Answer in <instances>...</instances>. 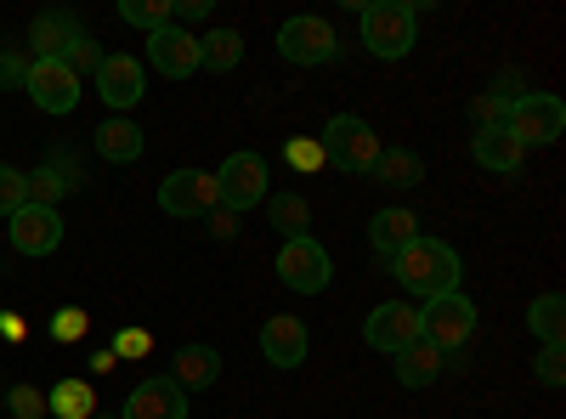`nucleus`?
<instances>
[{
  "mask_svg": "<svg viewBox=\"0 0 566 419\" xmlns=\"http://www.w3.org/2000/svg\"><path fill=\"white\" fill-rule=\"evenodd\" d=\"M391 277L402 290H413L419 301H431V295H453L459 290V250L453 244H442V239H419L413 244H402L397 255H391Z\"/></svg>",
  "mask_w": 566,
  "mask_h": 419,
  "instance_id": "obj_1",
  "label": "nucleus"
},
{
  "mask_svg": "<svg viewBox=\"0 0 566 419\" xmlns=\"http://www.w3.org/2000/svg\"><path fill=\"white\" fill-rule=\"evenodd\" d=\"M317 148H323V165H335L340 176H374V165H380V136H374V125L368 119H357V114H335L323 125V136H317Z\"/></svg>",
  "mask_w": 566,
  "mask_h": 419,
  "instance_id": "obj_2",
  "label": "nucleus"
},
{
  "mask_svg": "<svg viewBox=\"0 0 566 419\" xmlns=\"http://www.w3.org/2000/svg\"><path fill=\"white\" fill-rule=\"evenodd\" d=\"M363 45L374 57H408L413 52V12L408 0H363Z\"/></svg>",
  "mask_w": 566,
  "mask_h": 419,
  "instance_id": "obj_3",
  "label": "nucleus"
},
{
  "mask_svg": "<svg viewBox=\"0 0 566 419\" xmlns=\"http://www.w3.org/2000/svg\"><path fill=\"white\" fill-rule=\"evenodd\" d=\"M504 130L522 148H549V143H560V130H566V103L549 97V91H527V97L510 103V125Z\"/></svg>",
  "mask_w": 566,
  "mask_h": 419,
  "instance_id": "obj_4",
  "label": "nucleus"
},
{
  "mask_svg": "<svg viewBox=\"0 0 566 419\" xmlns=\"http://www.w3.org/2000/svg\"><path fill=\"white\" fill-rule=\"evenodd\" d=\"M419 323H424V341L448 357V352H459L470 335H476V306H470L459 290L453 295H431L419 306Z\"/></svg>",
  "mask_w": 566,
  "mask_h": 419,
  "instance_id": "obj_5",
  "label": "nucleus"
},
{
  "mask_svg": "<svg viewBox=\"0 0 566 419\" xmlns=\"http://www.w3.org/2000/svg\"><path fill=\"white\" fill-rule=\"evenodd\" d=\"M277 277H283V290H295V295H323L328 277H335V261H328V250L317 239H290L277 250Z\"/></svg>",
  "mask_w": 566,
  "mask_h": 419,
  "instance_id": "obj_6",
  "label": "nucleus"
},
{
  "mask_svg": "<svg viewBox=\"0 0 566 419\" xmlns=\"http://www.w3.org/2000/svg\"><path fill=\"white\" fill-rule=\"evenodd\" d=\"M216 199H221V210H255V205H266V159L261 154H232L221 170H216Z\"/></svg>",
  "mask_w": 566,
  "mask_h": 419,
  "instance_id": "obj_7",
  "label": "nucleus"
},
{
  "mask_svg": "<svg viewBox=\"0 0 566 419\" xmlns=\"http://www.w3.org/2000/svg\"><path fill=\"white\" fill-rule=\"evenodd\" d=\"M335 52H340V40H335V29H328L323 18H290L277 29V57L283 63L317 69V63H335Z\"/></svg>",
  "mask_w": 566,
  "mask_h": 419,
  "instance_id": "obj_8",
  "label": "nucleus"
},
{
  "mask_svg": "<svg viewBox=\"0 0 566 419\" xmlns=\"http://www.w3.org/2000/svg\"><path fill=\"white\" fill-rule=\"evenodd\" d=\"M363 341H368L374 352H386V357H397L402 346L424 341L419 306H408V301H386V306H374V312H368V323H363Z\"/></svg>",
  "mask_w": 566,
  "mask_h": 419,
  "instance_id": "obj_9",
  "label": "nucleus"
},
{
  "mask_svg": "<svg viewBox=\"0 0 566 419\" xmlns=\"http://www.w3.org/2000/svg\"><path fill=\"white\" fill-rule=\"evenodd\" d=\"M23 91L34 97L40 114H74V108H80V80H74L57 57H29Z\"/></svg>",
  "mask_w": 566,
  "mask_h": 419,
  "instance_id": "obj_10",
  "label": "nucleus"
},
{
  "mask_svg": "<svg viewBox=\"0 0 566 419\" xmlns=\"http://www.w3.org/2000/svg\"><path fill=\"white\" fill-rule=\"evenodd\" d=\"M221 199H216V176L210 170H170L165 181H159V210L165 216H210Z\"/></svg>",
  "mask_w": 566,
  "mask_h": 419,
  "instance_id": "obj_11",
  "label": "nucleus"
},
{
  "mask_svg": "<svg viewBox=\"0 0 566 419\" xmlns=\"http://www.w3.org/2000/svg\"><path fill=\"white\" fill-rule=\"evenodd\" d=\"M80 188H85V165L69 148H52V159L34 165V176H29V205L57 210V199L63 193H80Z\"/></svg>",
  "mask_w": 566,
  "mask_h": 419,
  "instance_id": "obj_12",
  "label": "nucleus"
},
{
  "mask_svg": "<svg viewBox=\"0 0 566 419\" xmlns=\"http://www.w3.org/2000/svg\"><path fill=\"white\" fill-rule=\"evenodd\" d=\"M7 221H12V250L18 255H52L63 244V216L45 210V205H23Z\"/></svg>",
  "mask_w": 566,
  "mask_h": 419,
  "instance_id": "obj_13",
  "label": "nucleus"
},
{
  "mask_svg": "<svg viewBox=\"0 0 566 419\" xmlns=\"http://www.w3.org/2000/svg\"><path fill=\"white\" fill-rule=\"evenodd\" d=\"M148 63L165 74V80H187V74H199V34H187L181 23L148 34Z\"/></svg>",
  "mask_w": 566,
  "mask_h": 419,
  "instance_id": "obj_14",
  "label": "nucleus"
},
{
  "mask_svg": "<svg viewBox=\"0 0 566 419\" xmlns=\"http://www.w3.org/2000/svg\"><path fill=\"white\" fill-rule=\"evenodd\" d=\"M306 323L301 317H290V312H272L266 323H261V357L272 363V368H301L306 363Z\"/></svg>",
  "mask_w": 566,
  "mask_h": 419,
  "instance_id": "obj_15",
  "label": "nucleus"
},
{
  "mask_svg": "<svg viewBox=\"0 0 566 419\" xmlns=\"http://www.w3.org/2000/svg\"><path fill=\"white\" fill-rule=\"evenodd\" d=\"M119 419H187V391L170 375H154V380H142L125 397V413Z\"/></svg>",
  "mask_w": 566,
  "mask_h": 419,
  "instance_id": "obj_16",
  "label": "nucleus"
},
{
  "mask_svg": "<svg viewBox=\"0 0 566 419\" xmlns=\"http://www.w3.org/2000/svg\"><path fill=\"white\" fill-rule=\"evenodd\" d=\"M91 80H97V91H103V103H108V108H119V114L142 103V63H136V57H125V52L103 57V69L91 74Z\"/></svg>",
  "mask_w": 566,
  "mask_h": 419,
  "instance_id": "obj_17",
  "label": "nucleus"
},
{
  "mask_svg": "<svg viewBox=\"0 0 566 419\" xmlns=\"http://www.w3.org/2000/svg\"><path fill=\"white\" fill-rule=\"evenodd\" d=\"M419 239V216L413 210H380V216H374L368 221V244H374V255H380V266L391 272V255L402 250V244H413Z\"/></svg>",
  "mask_w": 566,
  "mask_h": 419,
  "instance_id": "obj_18",
  "label": "nucleus"
},
{
  "mask_svg": "<svg viewBox=\"0 0 566 419\" xmlns=\"http://www.w3.org/2000/svg\"><path fill=\"white\" fill-rule=\"evenodd\" d=\"M470 159H476L482 170H493V176H515L522 159H527V148L515 143L510 130H476L470 136Z\"/></svg>",
  "mask_w": 566,
  "mask_h": 419,
  "instance_id": "obj_19",
  "label": "nucleus"
},
{
  "mask_svg": "<svg viewBox=\"0 0 566 419\" xmlns=\"http://www.w3.org/2000/svg\"><path fill=\"white\" fill-rule=\"evenodd\" d=\"M170 380H176L181 391L216 386V380H221V352H216V346H181V352L170 357Z\"/></svg>",
  "mask_w": 566,
  "mask_h": 419,
  "instance_id": "obj_20",
  "label": "nucleus"
},
{
  "mask_svg": "<svg viewBox=\"0 0 566 419\" xmlns=\"http://www.w3.org/2000/svg\"><path fill=\"white\" fill-rule=\"evenodd\" d=\"M391 363H397V380H402L408 391H424V386H437V380H442V352H437L431 341L402 346Z\"/></svg>",
  "mask_w": 566,
  "mask_h": 419,
  "instance_id": "obj_21",
  "label": "nucleus"
},
{
  "mask_svg": "<svg viewBox=\"0 0 566 419\" xmlns=\"http://www.w3.org/2000/svg\"><path fill=\"white\" fill-rule=\"evenodd\" d=\"M266 227L277 232L283 244L290 239H312V205H306V193H266Z\"/></svg>",
  "mask_w": 566,
  "mask_h": 419,
  "instance_id": "obj_22",
  "label": "nucleus"
},
{
  "mask_svg": "<svg viewBox=\"0 0 566 419\" xmlns=\"http://www.w3.org/2000/svg\"><path fill=\"white\" fill-rule=\"evenodd\" d=\"M74 34H80V23H74L69 12H45V18H34V29H29V52H34V57H63L69 45H74Z\"/></svg>",
  "mask_w": 566,
  "mask_h": 419,
  "instance_id": "obj_23",
  "label": "nucleus"
},
{
  "mask_svg": "<svg viewBox=\"0 0 566 419\" xmlns=\"http://www.w3.org/2000/svg\"><path fill=\"white\" fill-rule=\"evenodd\" d=\"M239 63H244V34H239V29H210V34L199 40V69L232 74Z\"/></svg>",
  "mask_w": 566,
  "mask_h": 419,
  "instance_id": "obj_24",
  "label": "nucleus"
},
{
  "mask_svg": "<svg viewBox=\"0 0 566 419\" xmlns=\"http://www.w3.org/2000/svg\"><path fill=\"white\" fill-rule=\"evenodd\" d=\"M142 148H148V136H142L130 119H108V125L97 130V154H103L108 165H130V159H142Z\"/></svg>",
  "mask_w": 566,
  "mask_h": 419,
  "instance_id": "obj_25",
  "label": "nucleus"
},
{
  "mask_svg": "<svg viewBox=\"0 0 566 419\" xmlns=\"http://www.w3.org/2000/svg\"><path fill=\"white\" fill-rule=\"evenodd\" d=\"M45 408H52L57 419H91L97 413V391H91V380H57L52 391H45Z\"/></svg>",
  "mask_w": 566,
  "mask_h": 419,
  "instance_id": "obj_26",
  "label": "nucleus"
},
{
  "mask_svg": "<svg viewBox=\"0 0 566 419\" xmlns=\"http://www.w3.org/2000/svg\"><path fill=\"white\" fill-rule=\"evenodd\" d=\"M527 329H533L544 346H560V341H566V301H560L555 290L527 306Z\"/></svg>",
  "mask_w": 566,
  "mask_h": 419,
  "instance_id": "obj_27",
  "label": "nucleus"
},
{
  "mask_svg": "<svg viewBox=\"0 0 566 419\" xmlns=\"http://www.w3.org/2000/svg\"><path fill=\"white\" fill-rule=\"evenodd\" d=\"M374 176L386 181V188H419L424 181V159L419 154H408V148H391V154H380V165H374Z\"/></svg>",
  "mask_w": 566,
  "mask_h": 419,
  "instance_id": "obj_28",
  "label": "nucleus"
},
{
  "mask_svg": "<svg viewBox=\"0 0 566 419\" xmlns=\"http://www.w3.org/2000/svg\"><path fill=\"white\" fill-rule=\"evenodd\" d=\"M119 18L142 34H159L176 23V0H119Z\"/></svg>",
  "mask_w": 566,
  "mask_h": 419,
  "instance_id": "obj_29",
  "label": "nucleus"
},
{
  "mask_svg": "<svg viewBox=\"0 0 566 419\" xmlns=\"http://www.w3.org/2000/svg\"><path fill=\"white\" fill-rule=\"evenodd\" d=\"M57 63L80 80V74H97V69H103V52H97V40H91V34L80 29V34H74V45H69V52H63Z\"/></svg>",
  "mask_w": 566,
  "mask_h": 419,
  "instance_id": "obj_30",
  "label": "nucleus"
},
{
  "mask_svg": "<svg viewBox=\"0 0 566 419\" xmlns=\"http://www.w3.org/2000/svg\"><path fill=\"white\" fill-rule=\"evenodd\" d=\"M510 103H515V97H499V91H482V97L470 103V119H476V130H504V125H510Z\"/></svg>",
  "mask_w": 566,
  "mask_h": 419,
  "instance_id": "obj_31",
  "label": "nucleus"
},
{
  "mask_svg": "<svg viewBox=\"0 0 566 419\" xmlns=\"http://www.w3.org/2000/svg\"><path fill=\"white\" fill-rule=\"evenodd\" d=\"M7 408H12V419H45V413H52V408H45V391H40L34 380L12 386V391H7Z\"/></svg>",
  "mask_w": 566,
  "mask_h": 419,
  "instance_id": "obj_32",
  "label": "nucleus"
},
{
  "mask_svg": "<svg viewBox=\"0 0 566 419\" xmlns=\"http://www.w3.org/2000/svg\"><path fill=\"white\" fill-rule=\"evenodd\" d=\"M29 205V176L12 170V165H0V216H18Z\"/></svg>",
  "mask_w": 566,
  "mask_h": 419,
  "instance_id": "obj_33",
  "label": "nucleus"
},
{
  "mask_svg": "<svg viewBox=\"0 0 566 419\" xmlns=\"http://www.w3.org/2000/svg\"><path fill=\"white\" fill-rule=\"evenodd\" d=\"M85 329H91V317H85L80 306H57V312H52V341H57V346L85 341Z\"/></svg>",
  "mask_w": 566,
  "mask_h": 419,
  "instance_id": "obj_34",
  "label": "nucleus"
},
{
  "mask_svg": "<svg viewBox=\"0 0 566 419\" xmlns=\"http://www.w3.org/2000/svg\"><path fill=\"white\" fill-rule=\"evenodd\" d=\"M283 159H290L301 176H312L317 165H323V148H317V136H295V143L290 148H283Z\"/></svg>",
  "mask_w": 566,
  "mask_h": 419,
  "instance_id": "obj_35",
  "label": "nucleus"
},
{
  "mask_svg": "<svg viewBox=\"0 0 566 419\" xmlns=\"http://www.w3.org/2000/svg\"><path fill=\"white\" fill-rule=\"evenodd\" d=\"M533 375H538L544 386H560V380H566V352H560V346H544V352L533 357Z\"/></svg>",
  "mask_w": 566,
  "mask_h": 419,
  "instance_id": "obj_36",
  "label": "nucleus"
},
{
  "mask_svg": "<svg viewBox=\"0 0 566 419\" xmlns=\"http://www.w3.org/2000/svg\"><path fill=\"white\" fill-rule=\"evenodd\" d=\"M108 352H114V357H148V352H154V335H148V329H119Z\"/></svg>",
  "mask_w": 566,
  "mask_h": 419,
  "instance_id": "obj_37",
  "label": "nucleus"
},
{
  "mask_svg": "<svg viewBox=\"0 0 566 419\" xmlns=\"http://www.w3.org/2000/svg\"><path fill=\"white\" fill-rule=\"evenodd\" d=\"M23 80H29V57L23 52H0V85L23 91Z\"/></svg>",
  "mask_w": 566,
  "mask_h": 419,
  "instance_id": "obj_38",
  "label": "nucleus"
},
{
  "mask_svg": "<svg viewBox=\"0 0 566 419\" xmlns=\"http://www.w3.org/2000/svg\"><path fill=\"white\" fill-rule=\"evenodd\" d=\"M210 232H216V239H232V232H239V216H232V210H210Z\"/></svg>",
  "mask_w": 566,
  "mask_h": 419,
  "instance_id": "obj_39",
  "label": "nucleus"
},
{
  "mask_svg": "<svg viewBox=\"0 0 566 419\" xmlns=\"http://www.w3.org/2000/svg\"><path fill=\"white\" fill-rule=\"evenodd\" d=\"M210 18V0H176V23H199Z\"/></svg>",
  "mask_w": 566,
  "mask_h": 419,
  "instance_id": "obj_40",
  "label": "nucleus"
},
{
  "mask_svg": "<svg viewBox=\"0 0 566 419\" xmlns=\"http://www.w3.org/2000/svg\"><path fill=\"white\" fill-rule=\"evenodd\" d=\"M0 335H7V341H23V317H18V312H0Z\"/></svg>",
  "mask_w": 566,
  "mask_h": 419,
  "instance_id": "obj_41",
  "label": "nucleus"
},
{
  "mask_svg": "<svg viewBox=\"0 0 566 419\" xmlns=\"http://www.w3.org/2000/svg\"><path fill=\"white\" fill-rule=\"evenodd\" d=\"M119 357L114 352H91V375H108V368H114Z\"/></svg>",
  "mask_w": 566,
  "mask_h": 419,
  "instance_id": "obj_42",
  "label": "nucleus"
},
{
  "mask_svg": "<svg viewBox=\"0 0 566 419\" xmlns=\"http://www.w3.org/2000/svg\"><path fill=\"white\" fill-rule=\"evenodd\" d=\"M91 419H119V413H91Z\"/></svg>",
  "mask_w": 566,
  "mask_h": 419,
  "instance_id": "obj_43",
  "label": "nucleus"
},
{
  "mask_svg": "<svg viewBox=\"0 0 566 419\" xmlns=\"http://www.w3.org/2000/svg\"><path fill=\"white\" fill-rule=\"evenodd\" d=\"M0 391H7V380H0Z\"/></svg>",
  "mask_w": 566,
  "mask_h": 419,
  "instance_id": "obj_44",
  "label": "nucleus"
}]
</instances>
